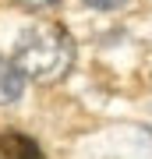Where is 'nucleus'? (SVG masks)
Segmentation results:
<instances>
[{
  "label": "nucleus",
  "mask_w": 152,
  "mask_h": 159,
  "mask_svg": "<svg viewBox=\"0 0 152 159\" xmlns=\"http://www.w3.org/2000/svg\"><path fill=\"white\" fill-rule=\"evenodd\" d=\"M11 60L21 67L25 78L53 81L71 67L74 60V43L60 25H32L18 35Z\"/></svg>",
  "instance_id": "f257e3e1"
},
{
  "label": "nucleus",
  "mask_w": 152,
  "mask_h": 159,
  "mask_svg": "<svg viewBox=\"0 0 152 159\" xmlns=\"http://www.w3.org/2000/svg\"><path fill=\"white\" fill-rule=\"evenodd\" d=\"M0 159H43V148L28 134L4 131V134H0Z\"/></svg>",
  "instance_id": "f03ea898"
},
{
  "label": "nucleus",
  "mask_w": 152,
  "mask_h": 159,
  "mask_svg": "<svg viewBox=\"0 0 152 159\" xmlns=\"http://www.w3.org/2000/svg\"><path fill=\"white\" fill-rule=\"evenodd\" d=\"M25 92V74L18 67L14 60H4L0 57V106H7V102H18Z\"/></svg>",
  "instance_id": "7ed1b4c3"
},
{
  "label": "nucleus",
  "mask_w": 152,
  "mask_h": 159,
  "mask_svg": "<svg viewBox=\"0 0 152 159\" xmlns=\"http://www.w3.org/2000/svg\"><path fill=\"white\" fill-rule=\"evenodd\" d=\"M131 0H85V7H92V11H120Z\"/></svg>",
  "instance_id": "20e7f679"
},
{
  "label": "nucleus",
  "mask_w": 152,
  "mask_h": 159,
  "mask_svg": "<svg viewBox=\"0 0 152 159\" xmlns=\"http://www.w3.org/2000/svg\"><path fill=\"white\" fill-rule=\"evenodd\" d=\"M57 4L60 0H18V7H25V11H50Z\"/></svg>",
  "instance_id": "39448f33"
}]
</instances>
